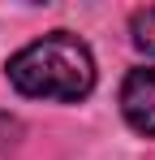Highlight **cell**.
Masks as SVG:
<instances>
[{
  "label": "cell",
  "instance_id": "6da1fadb",
  "mask_svg": "<svg viewBox=\"0 0 155 160\" xmlns=\"http://www.w3.org/2000/svg\"><path fill=\"white\" fill-rule=\"evenodd\" d=\"M9 82L30 100L73 104L95 91V56L78 35L52 30L26 43L17 56H9Z\"/></svg>",
  "mask_w": 155,
  "mask_h": 160
},
{
  "label": "cell",
  "instance_id": "7a4b0ae2",
  "mask_svg": "<svg viewBox=\"0 0 155 160\" xmlns=\"http://www.w3.org/2000/svg\"><path fill=\"white\" fill-rule=\"evenodd\" d=\"M121 112L138 134L155 138V69H129L121 82Z\"/></svg>",
  "mask_w": 155,
  "mask_h": 160
},
{
  "label": "cell",
  "instance_id": "3957f363",
  "mask_svg": "<svg viewBox=\"0 0 155 160\" xmlns=\"http://www.w3.org/2000/svg\"><path fill=\"white\" fill-rule=\"evenodd\" d=\"M129 35H134V48H138V52L155 56V9H142V13H134V22H129Z\"/></svg>",
  "mask_w": 155,
  "mask_h": 160
}]
</instances>
